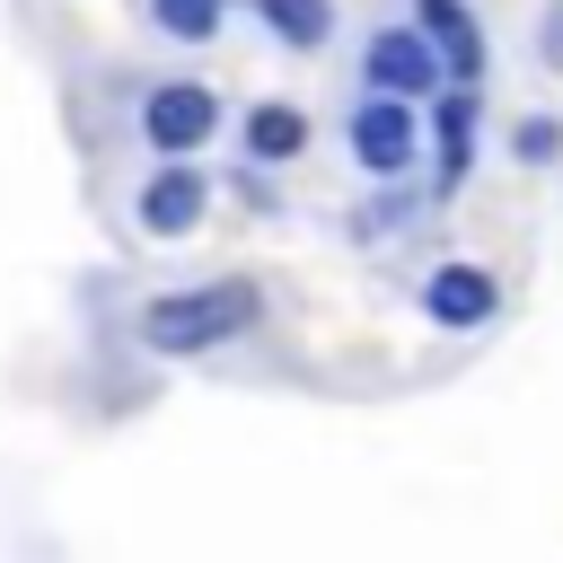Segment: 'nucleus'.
Masks as SVG:
<instances>
[{
	"label": "nucleus",
	"instance_id": "nucleus-1",
	"mask_svg": "<svg viewBox=\"0 0 563 563\" xmlns=\"http://www.w3.org/2000/svg\"><path fill=\"white\" fill-rule=\"evenodd\" d=\"M246 325H255V290H246V282H202V290L150 299L141 343H150V352H220V343L246 334Z\"/></svg>",
	"mask_w": 563,
	"mask_h": 563
},
{
	"label": "nucleus",
	"instance_id": "nucleus-2",
	"mask_svg": "<svg viewBox=\"0 0 563 563\" xmlns=\"http://www.w3.org/2000/svg\"><path fill=\"white\" fill-rule=\"evenodd\" d=\"M211 123H220V106H211V88H194V79H185V88H158V97L141 106V132H150L167 158H185L194 141H211Z\"/></svg>",
	"mask_w": 563,
	"mask_h": 563
},
{
	"label": "nucleus",
	"instance_id": "nucleus-3",
	"mask_svg": "<svg viewBox=\"0 0 563 563\" xmlns=\"http://www.w3.org/2000/svg\"><path fill=\"white\" fill-rule=\"evenodd\" d=\"M369 79H378L387 97H413V88H431V79H440V53H431V35H405V26H396V35H378V44H369Z\"/></svg>",
	"mask_w": 563,
	"mask_h": 563
},
{
	"label": "nucleus",
	"instance_id": "nucleus-4",
	"mask_svg": "<svg viewBox=\"0 0 563 563\" xmlns=\"http://www.w3.org/2000/svg\"><path fill=\"white\" fill-rule=\"evenodd\" d=\"M194 220H202V176H194V167H167V176L141 194V229H150V238H185Z\"/></svg>",
	"mask_w": 563,
	"mask_h": 563
},
{
	"label": "nucleus",
	"instance_id": "nucleus-5",
	"mask_svg": "<svg viewBox=\"0 0 563 563\" xmlns=\"http://www.w3.org/2000/svg\"><path fill=\"white\" fill-rule=\"evenodd\" d=\"M352 150H361V167H405L413 158V114L405 106H361Z\"/></svg>",
	"mask_w": 563,
	"mask_h": 563
},
{
	"label": "nucleus",
	"instance_id": "nucleus-6",
	"mask_svg": "<svg viewBox=\"0 0 563 563\" xmlns=\"http://www.w3.org/2000/svg\"><path fill=\"white\" fill-rule=\"evenodd\" d=\"M422 299H431V317H440V325H475V317L493 308V282H484L475 264H449V273H431V290H422Z\"/></svg>",
	"mask_w": 563,
	"mask_h": 563
},
{
	"label": "nucleus",
	"instance_id": "nucleus-7",
	"mask_svg": "<svg viewBox=\"0 0 563 563\" xmlns=\"http://www.w3.org/2000/svg\"><path fill=\"white\" fill-rule=\"evenodd\" d=\"M422 35H431V44H440L457 70H475V62H484V44H475V18H466L457 0H422Z\"/></svg>",
	"mask_w": 563,
	"mask_h": 563
},
{
	"label": "nucleus",
	"instance_id": "nucleus-8",
	"mask_svg": "<svg viewBox=\"0 0 563 563\" xmlns=\"http://www.w3.org/2000/svg\"><path fill=\"white\" fill-rule=\"evenodd\" d=\"M246 141H255V158H290V150L308 141V123H299L290 106H255V114H246Z\"/></svg>",
	"mask_w": 563,
	"mask_h": 563
},
{
	"label": "nucleus",
	"instance_id": "nucleus-9",
	"mask_svg": "<svg viewBox=\"0 0 563 563\" xmlns=\"http://www.w3.org/2000/svg\"><path fill=\"white\" fill-rule=\"evenodd\" d=\"M264 18H273L290 44H317V35H325V0H264Z\"/></svg>",
	"mask_w": 563,
	"mask_h": 563
},
{
	"label": "nucleus",
	"instance_id": "nucleus-10",
	"mask_svg": "<svg viewBox=\"0 0 563 563\" xmlns=\"http://www.w3.org/2000/svg\"><path fill=\"white\" fill-rule=\"evenodd\" d=\"M158 26L167 35H211L220 26V0H158Z\"/></svg>",
	"mask_w": 563,
	"mask_h": 563
},
{
	"label": "nucleus",
	"instance_id": "nucleus-11",
	"mask_svg": "<svg viewBox=\"0 0 563 563\" xmlns=\"http://www.w3.org/2000/svg\"><path fill=\"white\" fill-rule=\"evenodd\" d=\"M554 62H563V26H554Z\"/></svg>",
	"mask_w": 563,
	"mask_h": 563
}]
</instances>
